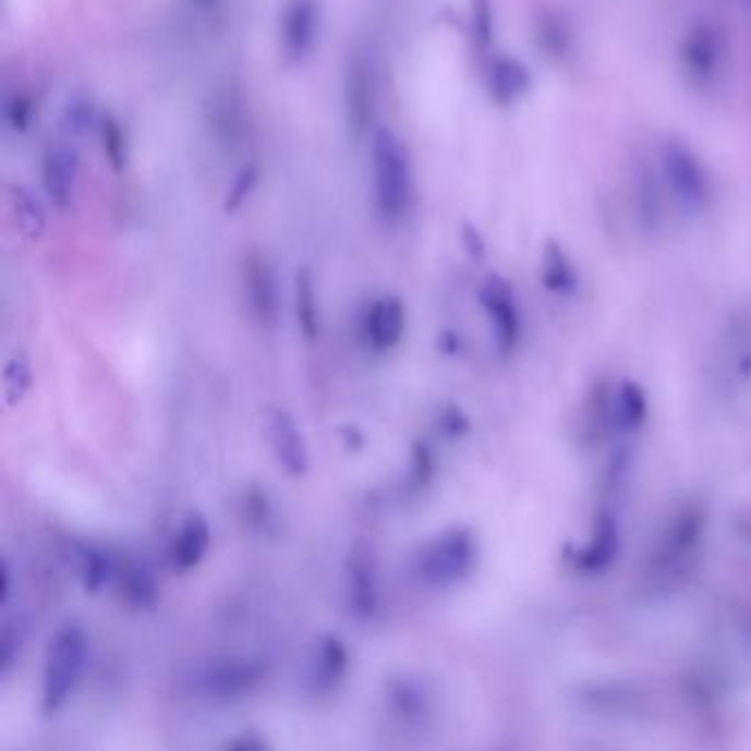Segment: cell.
Here are the masks:
<instances>
[{"mask_svg":"<svg viewBox=\"0 0 751 751\" xmlns=\"http://www.w3.org/2000/svg\"><path fill=\"white\" fill-rule=\"evenodd\" d=\"M543 280L554 291H567V289L576 287V269H573L569 256L565 254V250L556 241H549L545 245Z\"/></svg>","mask_w":751,"mask_h":751,"instance_id":"obj_27","label":"cell"},{"mask_svg":"<svg viewBox=\"0 0 751 751\" xmlns=\"http://www.w3.org/2000/svg\"><path fill=\"white\" fill-rule=\"evenodd\" d=\"M241 276L254 319L265 329L276 327L280 317V284L271 261L261 252H250L243 258Z\"/></svg>","mask_w":751,"mask_h":751,"instance_id":"obj_11","label":"cell"},{"mask_svg":"<svg viewBox=\"0 0 751 751\" xmlns=\"http://www.w3.org/2000/svg\"><path fill=\"white\" fill-rule=\"evenodd\" d=\"M342 439L347 441V448H349L351 452L362 450L364 444H366V439H364V435H362L360 427H358V425H351V423L342 427Z\"/></svg>","mask_w":751,"mask_h":751,"instance_id":"obj_37","label":"cell"},{"mask_svg":"<svg viewBox=\"0 0 751 751\" xmlns=\"http://www.w3.org/2000/svg\"><path fill=\"white\" fill-rule=\"evenodd\" d=\"M34 384V368L27 353L16 351L3 366V399L8 408L23 403Z\"/></svg>","mask_w":751,"mask_h":751,"instance_id":"obj_26","label":"cell"},{"mask_svg":"<svg viewBox=\"0 0 751 751\" xmlns=\"http://www.w3.org/2000/svg\"><path fill=\"white\" fill-rule=\"evenodd\" d=\"M23 649V628L16 621H5L0 634V677H8L19 664Z\"/></svg>","mask_w":751,"mask_h":751,"instance_id":"obj_33","label":"cell"},{"mask_svg":"<svg viewBox=\"0 0 751 751\" xmlns=\"http://www.w3.org/2000/svg\"><path fill=\"white\" fill-rule=\"evenodd\" d=\"M470 29L476 51L485 56L496 36V14L492 0H470Z\"/></svg>","mask_w":751,"mask_h":751,"instance_id":"obj_28","label":"cell"},{"mask_svg":"<svg viewBox=\"0 0 751 751\" xmlns=\"http://www.w3.org/2000/svg\"><path fill=\"white\" fill-rule=\"evenodd\" d=\"M481 304L492 319L498 349H511L518 338V311L509 282L500 276H489L481 287Z\"/></svg>","mask_w":751,"mask_h":751,"instance_id":"obj_16","label":"cell"},{"mask_svg":"<svg viewBox=\"0 0 751 751\" xmlns=\"http://www.w3.org/2000/svg\"><path fill=\"white\" fill-rule=\"evenodd\" d=\"M10 203L21 234L29 241H40L47 232V211L40 198L25 185H12Z\"/></svg>","mask_w":751,"mask_h":751,"instance_id":"obj_21","label":"cell"},{"mask_svg":"<svg viewBox=\"0 0 751 751\" xmlns=\"http://www.w3.org/2000/svg\"><path fill=\"white\" fill-rule=\"evenodd\" d=\"M0 580H3V589H0V606H8L12 595V571L10 565L3 562V571H0Z\"/></svg>","mask_w":751,"mask_h":751,"instance_id":"obj_38","label":"cell"},{"mask_svg":"<svg viewBox=\"0 0 751 751\" xmlns=\"http://www.w3.org/2000/svg\"><path fill=\"white\" fill-rule=\"evenodd\" d=\"M347 597L349 608L358 619H373L379 610V560L375 547L360 538L351 545L347 562Z\"/></svg>","mask_w":751,"mask_h":751,"instance_id":"obj_10","label":"cell"},{"mask_svg":"<svg viewBox=\"0 0 751 751\" xmlns=\"http://www.w3.org/2000/svg\"><path fill=\"white\" fill-rule=\"evenodd\" d=\"M703 538V516L699 509H688L679 513L668 529L666 538L659 543L649 578L655 582L657 591L677 586L694 565V554Z\"/></svg>","mask_w":751,"mask_h":751,"instance_id":"obj_5","label":"cell"},{"mask_svg":"<svg viewBox=\"0 0 751 751\" xmlns=\"http://www.w3.org/2000/svg\"><path fill=\"white\" fill-rule=\"evenodd\" d=\"M371 168L379 219L386 226H401L414 209L416 187L410 153L395 131L375 129L371 133Z\"/></svg>","mask_w":751,"mask_h":751,"instance_id":"obj_1","label":"cell"},{"mask_svg":"<svg viewBox=\"0 0 751 751\" xmlns=\"http://www.w3.org/2000/svg\"><path fill=\"white\" fill-rule=\"evenodd\" d=\"M3 118H5V124L12 133H27L34 124V118H36V104L32 99V95L23 93V90H16L12 95L5 97V104H3Z\"/></svg>","mask_w":751,"mask_h":751,"instance_id":"obj_31","label":"cell"},{"mask_svg":"<svg viewBox=\"0 0 751 751\" xmlns=\"http://www.w3.org/2000/svg\"><path fill=\"white\" fill-rule=\"evenodd\" d=\"M362 331L366 344L377 351L386 353L392 351L403 334H405V306L397 295L377 298L364 313Z\"/></svg>","mask_w":751,"mask_h":751,"instance_id":"obj_15","label":"cell"},{"mask_svg":"<svg viewBox=\"0 0 751 751\" xmlns=\"http://www.w3.org/2000/svg\"><path fill=\"white\" fill-rule=\"evenodd\" d=\"M379 104L377 66L368 51L351 53L344 69V113L349 131L355 140L375 131Z\"/></svg>","mask_w":751,"mask_h":751,"instance_id":"obj_6","label":"cell"},{"mask_svg":"<svg viewBox=\"0 0 751 751\" xmlns=\"http://www.w3.org/2000/svg\"><path fill=\"white\" fill-rule=\"evenodd\" d=\"M725 43L720 32L707 21H694L679 45V62L688 82L697 88H707L716 82L723 69Z\"/></svg>","mask_w":751,"mask_h":751,"instance_id":"obj_8","label":"cell"},{"mask_svg":"<svg viewBox=\"0 0 751 751\" xmlns=\"http://www.w3.org/2000/svg\"><path fill=\"white\" fill-rule=\"evenodd\" d=\"M265 437L278 465L293 479H300L311 468L308 446L295 423L293 414L282 408H267L265 412Z\"/></svg>","mask_w":751,"mask_h":751,"instance_id":"obj_12","label":"cell"},{"mask_svg":"<svg viewBox=\"0 0 751 751\" xmlns=\"http://www.w3.org/2000/svg\"><path fill=\"white\" fill-rule=\"evenodd\" d=\"M295 319H298V327L302 331V336L313 342L319 338V329H322V322H319V304H317V295H315V282L308 269H298L295 274Z\"/></svg>","mask_w":751,"mask_h":751,"instance_id":"obj_23","label":"cell"},{"mask_svg":"<svg viewBox=\"0 0 751 751\" xmlns=\"http://www.w3.org/2000/svg\"><path fill=\"white\" fill-rule=\"evenodd\" d=\"M267 677V664L252 657H223L209 662L196 679V688L211 701H239L252 694Z\"/></svg>","mask_w":751,"mask_h":751,"instance_id":"obj_7","label":"cell"},{"mask_svg":"<svg viewBox=\"0 0 751 751\" xmlns=\"http://www.w3.org/2000/svg\"><path fill=\"white\" fill-rule=\"evenodd\" d=\"M388 703H390L392 712L408 723L421 720L427 714L425 688L410 677H401V679L390 681Z\"/></svg>","mask_w":751,"mask_h":751,"instance_id":"obj_24","label":"cell"},{"mask_svg":"<svg viewBox=\"0 0 751 751\" xmlns=\"http://www.w3.org/2000/svg\"><path fill=\"white\" fill-rule=\"evenodd\" d=\"M437 472V461L431 446L416 441L410 450V470L405 476V492L416 494L433 483Z\"/></svg>","mask_w":751,"mask_h":751,"instance_id":"obj_29","label":"cell"},{"mask_svg":"<svg viewBox=\"0 0 751 751\" xmlns=\"http://www.w3.org/2000/svg\"><path fill=\"white\" fill-rule=\"evenodd\" d=\"M99 122L101 116L97 113V104L90 95L75 93L64 101L60 113V129L69 140L86 137L88 133L99 129Z\"/></svg>","mask_w":751,"mask_h":751,"instance_id":"obj_22","label":"cell"},{"mask_svg":"<svg viewBox=\"0 0 751 751\" xmlns=\"http://www.w3.org/2000/svg\"><path fill=\"white\" fill-rule=\"evenodd\" d=\"M319 0H287L278 23V49L287 66H298L319 40Z\"/></svg>","mask_w":751,"mask_h":751,"instance_id":"obj_9","label":"cell"},{"mask_svg":"<svg viewBox=\"0 0 751 751\" xmlns=\"http://www.w3.org/2000/svg\"><path fill=\"white\" fill-rule=\"evenodd\" d=\"M43 190L56 209H69L77 194L80 181V157L77 150L66 142H51L43 153Z\"/></svg>","mask_w":751,"mask_h":751,"instance_id":"obj_14","label":"cell"},{"mask_svg":"<svg viewBox=\"0 0 751 751\" xmlns=\"http://www.w3.org/2000/svg\"><path fill=\"white\" fill-rule=\"evenodd\" d=\"M487 84L492 97L500 106H511L531 88V73L524 62L513 56H498L489 62Z\"/></svg>","mask_w":751,"mask_h":751,"instance_id":"obj_19","label":"cell"},{"mask_svg":"<svg viewBox=\"0 0 751 751\" xmlns=\"http://www.w3.org/2000/svg\"><path fill=\"white\" fill-rule=\"evenodd\" d=\"M439 425H441V431L450 437H461L470 423H468V416L457 408V405H448L444 412H441V419H439Z\"/></svg>","mask_w":751,"mask_h":751,"instance_id":"obj_35","label":"cell"},{"mask_svg":"<svg viewBox=\"0 0 751 751\" xmlns=\"http://www.w3.org/2000/svg\"><path fill=\"white\" fill-rule=\"evenodd\" d=\"M351 668V651L349 643L340 634H322L313 646L308 670H306V686L313 697H329L334 694L347 673Z\"/></svg>","mask_w":751,"mask_h":751,"instance_id":"obj_13","label":"cell"},{"mask_svg":"<svg viewBox=\"0 0 751 751\" xmlns=\"http://www.w3.org/2000/svg\"><path fill=\"white\" fill-rule=\"evenodd\" d=\"M201 5H211V3H217V0H198Z\"/></svg>","mask_w":751,"mask_h":751,"instance_id":"obj_40","label":"cell"},{"mask_svg":"<svg viewBox=\"0 0 751 751\" xmlns=\"http://www.w3.org/2000/svg\"><path fill=\"white\" fill-rule=\"evenodd\" d=\"M116 582L124 604L135 610H153L159 604L161 589L157 576L142 558H124L118 562Z\"/></svg>","mask_w":751,"mask_h":751,"instance_id":"obj_18","label":"cell"},{"mask_svg":"<svg viewBox=\"0 0 751 751\" xmlns=\"http://www.w3.org/2000/svg\"><path fill=\"white\" fill-rule=\"evenodd\" d=\"M738 3H742L744 8H751V0H738Z\"/></svg>","mask_w":751,"mask_h":751,"instance_id":"obj_41","label":"cell"},{"mask_svg":"<svg viewBox=\"0 0 751 751\" xmlns=\"http://www.w3.org/2000/svg\"><path fill=\"white\" fill-rule=\"evenodd\" d=\"M659 166L677 207L688 217H701L712 205V179L699 153L686 140L668 135L659 144Z\"/></svg>","mask_w":751,"mask_h":751,"instance_id":"obj_3","label":"cell"},{"mask_svg":"<svg viewBox=\"0 0 751 751\" xmlns=\"http://www.w3.org/2000/svg\"><path fill=\"white\" fill-rule=\"evenodd\" d=\"M77 558H80L77 560L80 562V582H82V589L86 591V595H97L111 582H116L120 560L113 554H109L101 547L86 545L80 549Z\"/></svg>","mask_w":751,"mask_h":751,"instance_id":"obj_20","label":"cell"},{"mask_svg":"<svg viewBox=\"0 0 751 751\" xmlns=\"http://www.w3.org/2000/svg\"><path fill=\"white\" fill-rule=\"evenodd\" d=\"M476 565V541L470 529L455 526L431 543L414 558L416 578L433 589H448L463 582Z\"/></svg>","mask_w":751,"mask_h":751,"instance_id":"obj_4","label":"cell"},{"mask_svg":"<svg viewBox=\"0 0 751 751\" xmlns=\"http://www.w3.org/2000/svg\"><path fill=\"white\" fill-rule=\"evenodd\" d=\"M258 181H261V168L256 163L243 166L234 174V179H232V183L228 187V194H226V201H223V209L228 214L239 211L250 201L254 190L258 187Z\"/></svg>","mask_w":751,"mask_h":751,"instance_id":"obj_32","label":"cell"},{"mask_svg":"<svg viewBox=\"0 0 751 751\" xmlns=\"http://www.w3.org/2000/svg\"><path fill=\"white\" fill-rule=\"evenodd\" d=\"M243 520L250 524V529L269 533L276 526V509L269 500V494L263 489H250L243 498Z\"/></svg>","mask_w":751,"mask_h":751,"instance_id":"obj_30","label":"cell"},{"mask_svg":"<svg viewBox=\"0 0 751 751\" xmlns=\"http://www.w3.org/2000/svg\"><path fill=\"white\" fill-rule=\"evenodd\" d=\"M211 545V529L209 520L201 511H190L183 520L174 538L170 543V565L172 569L185 573L196 569Z\"/></svg>","mask_w":751,"mask_h":751,"instance_id":"obj_17","label":"cell"},{"mask_svg":"<svg viewBox=\"0 0 751 751\" xmlns=\"http://www.w3.org/2000/svg\"><path fill=\"white\" fill-rule=\"evenodd\" d=\"M461 237H463V245H465V250L470 252V256L481 258V256L485 254V243H483V239H481V234H479V230H476V228H472V226H463Z\"/></svg>","mask_w":751,"mask_h":751,"instance_id":"obj_36","label":"cell"},{"mask_svg":"<svg viewBox=\"0 0 751 751\" xmlns=\"http://www.w3.org/2000/svg\"><path fill=\"white\" fill-rule=\"evenodd\" d=\"M223 749H237V751H265L271 749V742L256 729H245L237 734L232 740L223 744Z\"/></svg>","mask_w":751,"mask_h":751,"instance_id":"obj_34","label":"cell"},{"mask_svg":"<svg viewBox=\"0 0 751 751\" xmlns=\"http://www.w3.org/2000/svg\"><path fill=\"white\" fill-rule=\"evenodd\" d=\"M97 135H99V144H101V153H104L106 163H109L116 172L126 170V166L131 161V144H129V133H126L124 124L116 116L106 113V116H101Z\"/></svg>","mask_w":751,"mask_h":751,"instance_id":"obj_25","label":"cell"},{"mask_svg":"<svg viewBox=\"0 0 751 751\" xmlns=\"http://www.w3.org/2000/svg\"><path fill=\"white\" fill-rule=\"evenodd\" d=\"M439 349L446 353H457L459 351V338L452 331H444L439 338Z\"/></svg>","mask_w":751,"mask_h":751,"instance_id":"obj_39","label":"cell"},{"mask_svg":"<svg viewBox=\"0 0 751 751\" xmlns=\"http://www.w3.org/2000/svg\"><path fill=\"white\" fill-rule=\"evenodd\" d=\"M88 641L80 623L71 621L56 630L49 639L43 664V712L47 716L58 714L73 697L84 666H86Z\"/></svg>","mask_w":751,"mask_h":751,"instance_id":"obj_2","label":"cell"}]
</instances>
